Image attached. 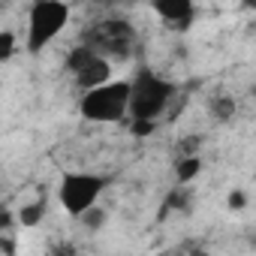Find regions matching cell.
Wrapping results in <instances>:
<instances>
[{
    "instance_id": "11",
    "label": "cell",
    "mask_w": 256,
    "mask_h": 256,
    "mask_svg": "<svg viewBox=\"0 0 256 256\" xmlns=\"http://www.w3.org/2000/svg\"><path fill=\"white\" fill-rule=\"evenodd\" d=\"M16 52H18V36L12 30H0V64L12 60Z\"/></svg>"
},
{
    "instance_id": "1",
    "label": "cell",
    "mask_w": 256,
    "mask_h": 256,
    "mask_svg": "<svg viewBox=\"0 0 256 256\" xmlns=\"http://www.w3.org/2000/svg\"><path fill=\"white\" fill-rule=\"evenodd\" d=\"M172 96H175V84L169 78H163L160 72L142 66L136 72V78L130 82L126 118L130 120H145V124H157L163 118V112L169 108Z\"/></svg>"
},
{
    "instance_id": "13",
    "label": "cell",
    "mask_w": 256,
    "mask_h": 256,
    "mask_svg": "<svg viewBox=\"0 0 256 256\" xmlns=\"http://www.w3.org/2000/svg\"><path fill=\"white\" fill-rule=\"evenodd\" d=\"M244 4V10H256V0H241Z\"/></svg>"
},
{
    "instance_id": "12",
    "label": "cell",
    "mask_w": 256,
    "mask_h": 256,
    "mask_svg": "<svg viewBox=\"0 0 256 256\" xmlns=\"http://www.w3.org/2000/svg\"><path fill=\"white\" fill-rule=\"evenodd\" d=\"M244 202H247V199H244V193H241V190H235V193H229V208H235V211H241V208H244Z\"/></svg>"
},
{
    "instance_id": "9",
    "label": "cell",
    "mask_w": 256,
    "mask_h": 256,
    "mask_svg": "<svg viewBox=\"0 0 256 256\" xmlns=\"http://www.w3.org/2000/svg\"><path fill=\"white\" fill-rule=\"evenodd\" d=\"M199 172H202V160H199V157H181V160L175 163V178H178V184H190Z\"/></svg>"
},
{
    "instance_id": "5",
    "label": "cell",
    "mask_w": 256,
    "mask_h": 256,
    "mask_svg": "<svg viewBox=\"0 0 256 256\" xmlns=\"http://www.w3.org/2000/svg\"><path fill=\"white\" fill-rule=\"evenodd\" d=\"M106 178L96 172H64L60 184H58V199L60 208L76 220L82 211H88L90 205L100 202V196L106 193Z\"/></svg>"
},
{
    "instance_id": "8",
    "label": "cell",
    "mask_w": 256,
    "mask_h": 256,
    "mask_svg": "<svg viewBox=\"0 0 256 256\" xmlns=\"http://www.w3.org/2000/svg\"><path fill=\"white\" fill-rule=\"evenodd\" d=\"M46 217H48V199H46V196H40V199H34V202L22 205V208L16 211V220H18V226H24V229H36Z\"/></svg>"
},
{
    "instance_id": "10",
    "label": "cell",
    "mask_w": 256,
    "mask_h": 256,
    "mask_svg": "<svg viewBox=\"0 0 256 256\" xmlns=\"http://www.w3.org/2000/svg\"><path fill=\"white\" fill-rule=\"evenodd\" d=\"M76 220H78V223H82V226H84L88 232H100V229L106 226L108 214H106V211H102L100 205H90V208H88V211H82V214H78Z\"/></svg>"
},
{
    "instance_id": "6",
    "label": "cell",
    "mask_w": 256,
    "mask_h": 256,
    "mask_svg": "<svg viewBox=\"0 0 256 256\" xmlns=\"http://www.w3.org/2000/svg\"><path fill=\"white\" fill-rule=\"evenodd\" d=\"M151 12L172 34H187L196 24V0H151Z\"/></svg>"
},
{
    "instance_id": "3",
    "label": "cell",
    "mask_w": 256,
    "mask_h": 256,
    "mask_svg": "<svg viewBox=\"0 0 256 256\" xmlns=\"http://www.w3.org/2000/svg\"><path fill=\"white\" fill-rule=\"evenodd\" d=\"M72 10L66 0H34L28 10V34H24V48L28 54L46 52L70 24Z\"/></svg>"
},
{
    "instance_id": "2",
    "label": "cell",
    "mask_w": 256,
    "mask_h": 256,
    "mask_svg": "<svg viewBox=\"0 0 256 256\" xmlns=\"http://www.w3.org/2000/svg\"><path fill=\"white\" fill-rule=\"evenodd\" d=\"M130 102V82L126 78H108L96 88L82 90L78 96V114L88 124H118L126 118Z\"/></svg>"
},
{
    "instance_id": "7",
    "label": "cell",
    "mask_w": 256,
    "mask_h": 256,
    "mask_svg": "<svg viewBox=\"0 0 256 256\" xmlns=\"http://www.w3.org/2000/svg\"><path fill=\"white\" fill-rule=\"evenodd\" d=\"M72 76V82H76V88L78 90H88V88H96V84H102V82H108L112 78V60L108 58H102V54H90L76 72H70Z\"/></svg>"
},
{
    "instance_id": "4",
    "label": "cell",
    "mask_w": 256,
    "mask_h": 256,
    "mask_svg": "<svg viewBox=\"0 0 256 256\" xmlns=\"http://www.w3.org/2000/svg\"><path fill=\"white\" fill-rule=\"evenodd\" d=\"M82 42H88L96 54L108 60H124L136 48V28L126 18H106V22H96L82 36Z\"/></svg>"
}]
</instances>
